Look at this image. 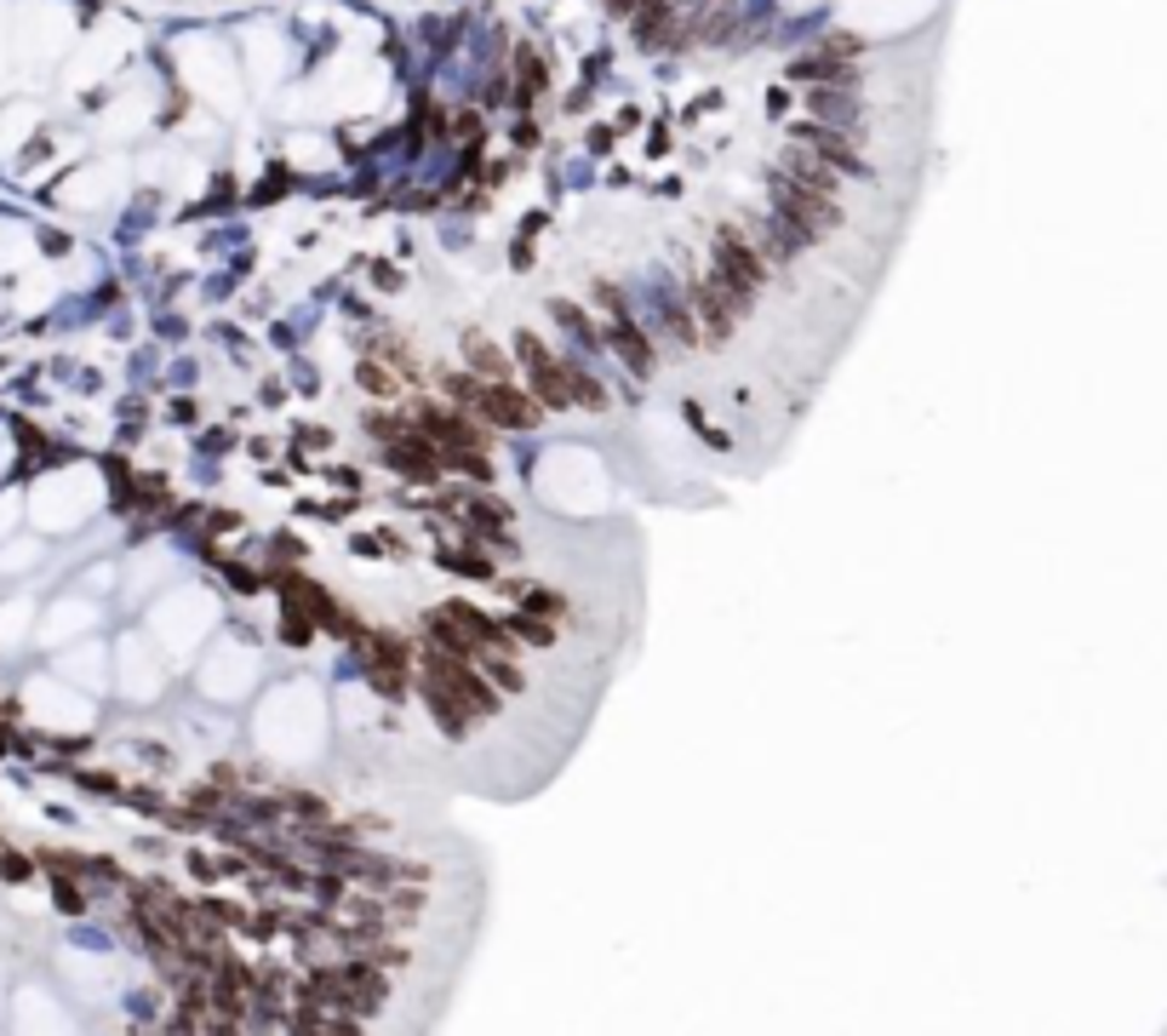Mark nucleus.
Masks as SVG:
<instances>
[{"label":"nucleus","instance_id":"6e6552de","mask_svg":"<svg viewBox=\"0 0 1167 1036\" xmlns=\"http://www.w3.org/2000/svg\"><path fill=\"white\" fill-rule=\"evenodd\" d=\"M464 356H470V366H475V378H487V384H515V366L498 356V349L481 339V332H470L464 339Z\"/></svg>","mask_w":1167,"mask_h":1036},{"label":"nucleus","instance_id":"423d86ee","mask_svg":"<svg viewBox=\"0 0 1167 1036\" xmlns=\"http://www.w3.org/2000/svg\"><path fill=\"white\" fill-rule=\"evenodd\" d=\"M795 144H802V149H813V155H819L824 166H836L842 178H870V161L859 155L853 132H836V126L802 121V126H795Z\"/></svg>","mask_w":1167,"mask_h":1036},{"label":"nucleus","instance_id":"f03ea898","mask_svg":"<svg viewBox=\"0 0 1167 1036\" xmlns=\"http://www.w3.org/2000/svg\"><path fill=\"white\" fill-rule=\"evenodd\" d=\"M773 212H778V219H785L807 246H819L824 236H836V229L847 224V207H842V200L807 190V183H795L790 172H773Z\"/></svg>","mask_w":1167,"mask_h":1036},{"label":"nucleus","instance_id":"39448f33","mask_svg":"<svg viewBox=\"0 0 1167 1036\" xmlns=\"http://www.w3.org/2000/svg\"><path fill=\"white\" fill-rule=\"evenodd\" d=\"M515 361H521L527 390H532L539 407H549V412L573 407V395H566V361L549 356V344L539 339V332H515Z\"/></svg>","mask_w":1167,"mask_h":1036},{"label":"nucleus","instance_id":"f257e3e1","mask_svg":"<svg viewBox=\"0 0 1167 1036\" xmlns=\"http://www.w3.org/2000/svg\"><path fill=\"white\" fill-rule=\"evenodd\" d=\"M595 304H602V344H612V356H619L636 378H653L658 373V344H653V332H647L641 315L630 310V298L612 287V281H595Z\"/></svg>","mask_w":1167,"mask_h":1036},{"label":"nucleus","instance_id":"7ed1b4c3","mask_svg":"<svg viewBox=\"0 0 1167 1036\" xmlns=\"http://www.w3.org/2000/svg\"><path fill=\"white\" fill-rule=\"evenodd\" d=\"M687 304H693V315H698V332H704V344L710 349H722V344H732V332H739V321H749V298H739L727 287L722 275H687Z\"/></svg>","mask_w":1167,"mask_h":1036},{"label":"nucleus","instance_id":"0eeeda50","mask_svg":"<svg viewBox=\"0 0 1167 1036\" xmlns=\"http://www.w3.org/2000/svg\"><path fill=\"white\" fill-rule=\"evenodd\" d=\"M653 304H658V339L664 344H676V349H698V315H693V304H687V292L676 298V287H658L653 292Z\"/></svg>","mask_w":1167,"mask_h":1036},{"label":"nucleus","instance_id":"20e7f679","mask_svg":"<svg viewBox=\"0 0 1167 1036\" xmlns=\"http://www.w3.org/2000/svg\"><path fill=\"white\" fill-rule=\"evenodd\" d=\"M710 258H715V275H722L739 298H749V304H756V298L767 292V275H773V264L761 258V246L749 241L744 224H722V229H715Z\"/></svg>","mask_w":1167,"mask_h":1036}]
</instances>
